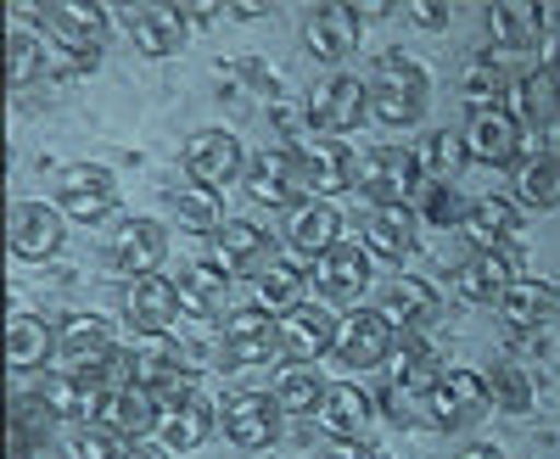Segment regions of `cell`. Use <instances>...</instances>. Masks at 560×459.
Segmentation results:
<instances>
[{"label":"cell","instance_id":"obj_1","mask_svg":"<svg viewBox=\"0 0 560 459\" xmlns=\"http://www.w3.org/2000/svg\"><path fill=\"white\" fill-rule=\"evenodd\" d=\"M57 358H62V376L73 381H118L124 348L102 314H68L57 331Z\"/></svg>","mask_w":560,"mask_h":459},{"label":"cell","instance_id":"obj_2","mask_svg":"<svg viewBox=\"0 0 560 459\" xmlns=\"http://www.w3.org/2000/svg\"><path fill=\"white\" fill-rule=\"evenodd\" d=\"M427 102H432L427 68H420L415 57H404V51L382 57L376 79H370V113H376L382 123H393V129H409V123H420Z\"/></svg>","mask_w":560,"mask_h":459},{"label":"cell","instance_id":"obj_3","mask_svg":"<svg viewBox=\"0 0 560 459\" xmlns=\"http://www.w3.org/2000/svg\"><path fill=\"white\" fill-rule=\"evenodd\" d=\"M247 191H253V202H264V208H303V202H314V191H308V174H303V152H292V146H264V152H253L247 157Z\"/></svg>","mask_w":560,"mask_h":459},{"label":"cell","instance_id":"obj_4","mask_svg":"<svg viewBox=\"0 0 560 459\" xmlns=\"http://www.w3.org/2000/svg\"><path fill=\"white\" fill-rule=\"evenodd\" d=\"M308 123L325 134V141H337V134L359 129L370 118V84H359L353 73H331V79H319L308 90V102H303Z\"/></svg>","mask_w":560,"mask_h":459},{"label":"cell","instance_id":"obj_5","mask_svg":"<svg viewBox=\"0 0 560 459\" xmlns=\"http://www.w3.org/2000/svg\"><path fill=\"white\" fill-rule=\"evenodd\" d=\"M219 426H224V437L236 443V448L258 454V448H275L280 443L287 409L275 403V392H230L219 403Z\"/></svg>","mask_w":560,"mask_h":459},{"label":"cell","instance_id":"obj_6","mask_svg":"<svg viewBox=\"0 0 560 459\" xmlns=\"http://www.w3.org/2000/svg\"><path fill=\"white\" fill-rule=\"evenodd\" d=\"M398 348V331L387 326L382 308H348L337 319V358L348 364V370H376V364H387Z\"/></svg>","mask_w":560,"mask_h":459},{"label":"cell","instance_id":"obj_7","mask_svg":"<svg viewBox=\"0 0 560 459\" xmlns=\"http://www.w3.org/2000/svg\"><path fill=\"white\" fill-rule=\"evenodd\" d=\"M96 426L118 432V437H147L163 426V398L152 387H135V381H102V409H96Z\"/></svg>","mask_w":560,"mask_h":459},{"label":"cell","instance_id":"obj_8","mask_svg":"<svg viewBox=\"0 0 560 459\" xmlns=\"http://www.w3.org/2000/svg\"><path fill=\"white\" fill-rule=\"evenodd\" d=\"M45 34H51L68 57L79 62H96L102 57V39H107V12L90 7V0H57V7H39Z\"/></svg>","mask_w":560,"mask_h":459},{"label":"cell","instance_id":"obj_9","mask_svg":"<svg viewBox=\"0 0 560 459\" xmlns=\"http://www.w3.org/2000/svg\"><path fill=\"white\" fill-rule=\"evenodd\" d=\"M118 174L113 168H102V163H73L68 174H62V191H57V208L68 213V219H79V224H102L113 208H118Z\"/></svg>","mask_w":560,"mask_h":459},{"label":"cell","instance_id":"obj_10","mask_svg":"<svg viewBox=\"0 0 560 459\" xmlns=\"http://www.w3.org/2000/svg\"><path fill=\"white\" fill-rule=\"evenodd\" d=\"M242 168H247V157H242V141L230 129H197L191 141H185V179L202 191L230 186Z\"/></svg>","mask_w":560,"mask_h":459},{"label":"cell","instance_id":"obj_11","mask_svg":"<svg viewBox=\"0 0 560 459\" xmlns=\"http://www.w3.org/2000/svg\"><path fill=\"white\" fill-rule=\"evenodd\" d=\"M488 403H493L488 398V376H477V370H443L438 387L427 392V421L438 432H454L465 421H477Z\"/></svg>","mask_w":560,"mask_h":459},{"label":"cell","instance_id":"obj_12","mask_svg":"<svg viewBox=\"0 0 560 459\" xmlns=\"http://www.w3.org/2000/svg\"><path fill=\"white\" fill-rule=\"evenodd\" d=\"M7 247H12V258H23V263L57 258V247H62V208L12 202V213H7Z\"/></svg>","mask_w":560,"mask_h":459},{"label":"cell","instance_id":"obj_13","mask_svg":"<svg viewBox=\"0 0 560 459\" xmlns=\"http://www.w3.org/2000/svg\"><path fill=\"white\" fill-rule=\"evenodd\" d=\"M224 358L236 370H258V364L280 358V319L264 308H236L224 319Z\"/></svg>","mask_w":560,"mask_h":459},{"label":"cell","instance_id":"obj_14","mask_svg":"<svg viewBox=\"0 0 560 459\" xmlns=\"http://www.w3.org/2000/svg\"><path fill=\"white\" fill-rule=\"evenodd\" d=\"M331 247H342V208L337 202L314 197V202L287 213V258H314L319 263Z\"/></svg>","mask_w":560,"mask_h":459},{"label":"cell","instance_id":"obj_15","mask_svg":"<svg viewBox=\"0 0 560 459\" xmlns=\"http://www.w3.org/2000/svg\"><path fill=\"white\" fill-rule=\"evenodd\" d=\"M465 146H471V157L488 163V168L516 163V152H522V118H516V107H504V102L477 107L471 129H465Z\"/></svg>","mask_w":560,"mask_h":459},{"label":"cell","instance_id":"obj_16","mask_svg":"<svg viewBox=\"0 0 560 459\" xmlns=\"http://www.w3.org/2000/svg\"><path fill=\"white\" fill-rule=\"evenodd\" d=\"M420 157L415 152H376V157H364L359 163V179L353 186L370 197V208H382V202H409V191H420Z\"/></svg>","mask_w":560,"mask_h":459},{"label":"cell","instance_id":"obj_17","mask_svg":"<svg viewBox=\"0 0 560 459\" xmlns=\"http://www.w3.org/2000/svg\"><path fill=\"white\" fill-rule=\"evenodd\" d=\"M331 348H337L331 308L298 303L292 314H280V358H287V364H314L319 353H331Z\"/></svg>","mask_w":560,"mask_h":459},{"label":"cell","instance_id":"obj_18","mask_svg":"<svg viewBox=\"0 0 560 459\" xmlns=\"http://www.w3.org/2000/svg\"><path fill=\"white\" fill-rule=\"evenodd\" d=\"M314 292L331 303V308H348V303H359V292L370 286V252L364 247H353V242H342V247H331L319 263H314Z\"/></svg>","mask_w":560,"mask_h":459},{"label":"cell","instance_id":"obj_19","mask_svg":"<svg viewBox=\"0 0 560 459\" xmlns=\"http://www.w3.org/2000/svg\"><path fill=\"white\" fill-rule=\"evenodd\" d=\"M191 364H185V353H179V342L168 337V331H140V342L124 353V370H118V381H135V387H163V381H174V376H185Z\"/></svg>","mask_w":560,"mask_h":459},{"label":"cell","instance_id":"obj_20","mask_svg":"<svg viewBox=\"0 0 560 459\" xmlns=\"http://www.w3.org/2000/svg\"><path fill=\"white\" fill-rule=\"evenodd\" d=\"M163 258H168V229L158 219H124L118 224L113 269H124L129 281H140V274H163Z\"/></svg>","mask_w":560,"mask_h":459},{"label":"cell","instance_id":"obj_21","mask_svg":"<svg viewBox=\"0 0 560 459\" xmlns=\"http://www.w3.org/2000/svg\"><path fill=\"white\" fill-rule=\"evenodd\" d=\"M415 247H420V213H415V202L364 208V252H376V258H409Z\"/></svg>","mask_w":560,"mask_h":459},{"label":"cell","instance_id":"obj_22","mask_svg":"<svg viewBox=\"0 0 560 459\" xmlns=\"http://www.w3.org/2000/svg\"><path fill=\"white\" fill-rule=\"evenodd\" d=\"M269 263V229L253 219H224L213 229V269L219 274H258Z\"/></svg>","mask_w":560,"mask_h":459},{"label":"cell","instance_id":"obj_23","mask_svg":"<svg viewBox=\"0 0 560 459\" xmlns=\"http://www.w3.org/2000/svg\"><path fill=\"white\" fill-rule=\"evenodd\" d=\"M303 45L319 62H342L359 45V7H314L303 23Z\"/></svg>","mask_w":560,"mask_h":459},{"label":"cell","instance_id":"obj_24","mask_svg":"<svg viewBox=\"0 0 560 459\" xmlns=\"http://www.w3.org/2000/svg\"><path fill=\"white\" fill-rule=\"evenodd\" d=\"M124 308H129V326H140V331H168L185 303H179V286L168 281V274H140V281H129Z\"/></svg>","mask_w":560,"mask_h":459},{"label":"cell","instance_id":"obj_25","mask_svg":"<svg viewBox=\"0 0 560 459\" xmlns=\"http://www.w3.org/2000/svg\"><path fill=\"white\" fill-rule=\"evenodd\" d=\"M191 23H185V7H135L129 12V39L140 45V57H174Z\"/></svg>","mask_w":560,"mask_h":459},{"label":"cell","instance_id":"obj_26","mask_svg":"<svg viewBox=\"0 0 560 459\" xmlns=\"http://www.w3.org/2000/svg\"><path fill=\"white\" fill-rule=\"evenodd\" d=\"M298 152H303L308 191H314V197H325V202H331L337 191H348L353 179H359V163L348 157V146L325 141V134H314V141H308V146H298Z\"/></svg>","mask_w":560,"mask_h":459},{"label":"cell","instance_id":"obj_27","mask_svg":"<svg viewBox=\"0 0 560 459\" xmlns=\"http://www.w3.org/2000/svg\"><path fill=\"white\" fill-rule=\"evenodd\" d=\"M370 415H376V403H370L364 387L353 381H337V387H325V403H319V426L331 432L337 443H364V426Z\"/></svg>","mask_w":560,"mask_h":459},{"label":"cell","instance_id":"obj_28","mask_svg":"<svg viewBox=\"0 0 560 459\" xmlns=\"http://www.w3.org/2000/svg\"><path fill=\"white\" fill-rule=\"evenodd\" d=\"M303 286H308V274H303L298 258H269L253 274V308H264V314L280 319V314H292L303 303Z\"/></svg>","mask_w":560,"mask_h":459},{"label":"cell","instance_id":"obj_29","mask_svg":"<svg viewBox=\"0 0 560 459\" xmlns=\"http://www.w3.org/2000/svg\"><path fill=\"white\" fill-rule=\"evenodd\" d=\"M213 426H219V409L202 398V392H191V398H179V403H168L163 409V443L174 448V454H185V448H202L208 437H213Z\"/></svg>","mask_w":560,"mask_h":459},{"label":"cell","instance_id":"obj_30","mask_svg":"<svg viewBox=\"0 0 560 459\" xmlns=\"http://www.w3.org/2000/svg\"><path fill=\"white\" fill-rule=\"evenodd\" d=\"M516 281H522L516 258H510L504 247H493V252H477L471 263L459 269V297H465V303H499Z\"/></svg>","mask_w":560,"mask_h":459},{"label":"cell","instance_id":"obj_31","mask_svg":"<svg viewBox=\"0 0 560 459\" xmlns=\"http://www.w3.org/2000/svg\"><path fill=\"white\" fill-rule=\"evenodd\" d=\"M488 28L504 51H533L544 39V7L538 0H493L488 7Z\"/></svg>","mask_w":560,"mask_h":459},{"label":"cell","instance_id":"obj_32","mask_svg":"<svg viewBox=\"0 0 560 459\" xmlns=\"http://www.w3.org/2000/svg\"><path fill=\"white\" fill-rule=\"evenodd\" d=\"M516 229H522V208L510 202V197H477L471 208H465V236L477 242V252L504 247Z\"/></svg>","mask_w":560,"mask_h":459},{"label":"cell","instance_id":"obj_33","mask_svg":"<svg viewBox=\"0 0 560 459\" xmlns=\"http://www.w3.org/2000/svg\"><path fill=\"white\" fill-rule=\"evenodd\" d=\"M51 353H57L51 326H45L39 314H28V308H12V319H7V364L12 370H39Z\"/></svg>","mask_w":560,"mask_h":459},{"label":"cell","instance_id":"obj_34","mask_svg":"<svg viewBox=\"0 0 560 459\" xmlns=\"http://www.w3.org/2000/svg\"><path fill=\"white\" fill-rule=\"evenodd\" d=\"M516 118H522V129H538V134H549V129L560 123V73H555L549 62L522 79V90H516Z\"/></svg>","mask_w":560,"mask_h":459},{"label":"cell","instance_id":"obj_35","mask_svg":"<svg viewBox=\"0 0 560 459\" xmlns=\"http://www.w3.org/2000/svg\"><path fill=\"white\" fill-rule=\"evenodd\" d=\"M382 314H387V326H393V331L420 337V331H427L432 319H438V292H432L427 281H398V286L387 292Z\"/></svg>","mask_w":560,"mask_h":459},{"label":"cell","instance_id":"obj_36","mask_svg":"<svg viewBox=\"0 0 560 459\" xmlns=\"http://www.w3.org/2000/svg\"><path fill=\"white\" fill-rule=\"evenodd\" d=\"M499 314H504V326H516V331H538L555 319V286L549 281H516L499 297Z\"/></svg>","mask_w":560,"mask_h":459},{"label":"cell","instance_id":"obj_37","mask_svg":"<svg viewBox=\"0 0 560 459\" xmlns=\"http://www.w3.org/2000/svg\"><path fill=\"white\" fill-rule=\"evenodd\" d=\"M516 208H560V157L533 152L516 168Z\"/></svg>","mask_w":560,"mask_h":459},{"label":"cell","instance_id":"obj_38","mask_svg":"<svg viewBox=\"0 0 560 459\" xmlns=\"http://www.w3.org/2000/svg\"><path fill=\"white\" fill-rule=\"evenodd\" d=\"M275 403L287 409V415H319V403H325L319 370H308V364H287L280 381H275Z\"/></svg>","mask_w":560,"mask_h":459},{"label":"cell","instance_id":"obj_39","mask_svg":"<svg viewBox=\"0 0 560 459\" xmlns=\"http://www.w3.org/2000/svg\"><path fill=\"white\" fill-rule=\"evenodd\" d=\"M420 157V174H432V179H454L465 163H471V146H465V129H438L427 146L415 152Z\"/></svg>","mask_w":560,"mask_h":459},{"label":"cell","instance_id":"obj_40","mask_svg":"<svg viewBox=\"0 0 560 459\" xmlns=\"http://www.w3.org/2000/svg\"><path fill=\"white\" fill-rule=\"evenodd\" d=\"M174 286H179V303L202 319V314H213L219 297H224V274H219L213 263H185V269L174 274Z\"/></svg>","mask_w":560,"mask_h":459},{"label":"cell","instance_id":"obj_41","mask_svg":"<svg viewBox=\"0 0 560 459\" xmlns=\"http://www.w3.org/2000/svg\"><path fill=\"white\" fill-rule=\"evenodd\" d=\"M174 219L191 229V236H213V229L224 224V208H219V191H202V186H191V191H174Z\"/></svg>","mask_w":560,"mask_h":459},{"label":"cell","instance_id":"obj_42","mask_svg":"<svg viewBox=\"0 0 560 459\" xmlns=\"http://www.w3.org/2000/svg\"><path fill=\"white\" fill-rule=\"evenodd\" d=\"M387 364H393V381H398V387H409V392H432V387H438V376H443V370H438V358H432L427 348H420V342L393 348V358H387Z\"/></svg>","mask_w":560,"mask_h":459},{"label":"cell","instance_id":"obj_43","mask_svg":"<svg viewBox=\"0 0 560 459\" xmlns=\"http://www.w3.org/2000/svg\"><path fill=\"white\" fill-rule=\"evenodd\" d=\"M488 398H493V409H504V415H527V409H533V381H527V370H516V364H499V370H488Z\"/></svg>","mask_w":560,"mask_h":459},{"label":"cell","instance_id":"obj_44","mask_svg":"<svg viewBox=\"0 0 560 459\" xmlns=\"http://www.w3.org/2000/svg\"><path fill=\"white\" fill-rule=\"evenodd\" d=\"M34 73H39V45H34V34L12 28V34H7V84L23 90Z\"/></svg>","mask_w":560,"mask_h":459},{"label":"cell","instance_id":"obj_45","mask_svg":"<svg viewBox=\"0 0 560 459\" xmlns=\"http://www.w3.org/2000/svg\"><path fill=\"white\" fill-rule=\"evenodd\" d=\"M129 454H135V443L118 437V432H107V426L84 432V437L73 443V459H129Z\"/></svg>","mask_w":560,"mask_h":459},{"label":"cell","instance_id":"obj_46","mask_svg":"<svg viewBox=\"0 0 560 459\" xmlns=\"http://www.w3.org/2000/svg\"><path fill=\"white\" fill-rule=\"evenodd\" d=\"M382 415L398 421V426H415V421H427V392H409V387H387L382 392Z\"/></svg>","mask_w":560,"mask_h":459},{"label":"cell","instance_id":"obj_47","mask_svg":"<svg viewBox=\"0 0 560 459\" xmlns=\"http://www.w3.org/2000/svg\"><path fill=\"white\" fill-rule=\"evenodd\" d=\"M499 79H504V73H499V57H482L477 68H465V96H471L477 107L504 102V96H499Z\"/></svg>","mask_w":560,"mask_h":459},{"label":"cell","instance_id":"obj_48","mask_svg":"<svg viewBox=\"0 0 560 459\" xmlns=\"http://www.w3.org/2000/svg\"><path fill=\"white\" fill-rule=\"evenodd\" d=\"M409 17H415L420 28H443V23H448V7H443V0H415Z\"/></svg>","mask_w":560,"mask_h":459},{"label":"cell","instance_id":"obj_49","mask_svg":"<svg viewBox=\"0 0 560 459\" xmlns=\"http://www.w3.org/2000/svg\"><path fill=\"white\" fill-rule=\"evenodd\" d=\"M319 459H387V454H376V448H364V443H337V437H331V448H325Z\"/></svg>","mask_w":560,"mask_h":459},{"label":"cell","instance_id":"obj_50","mask_svg":"<svg viewBox=\"0 0 560 459\" xmlns=\"http://www.w3.org/2000/svg\"><path fill=\"white\" fill-rule=\"evenodd\" d=\"M454 459H504V454H499L493 443H471V448H459Z\"/></svg>","mask_w":560,"mask_h":459},{"label":"cell","instance_id":"obj_51","mask_svg":"<svg viewBox=\"0 0 560 459\" xmlns=\"http://www.w3.org/2000/svg\"><path fill=\"white\" fill-rule=\"evenodd\" d=\"M544 141H549V157H560V123H555V129L544 134Z\"/></svg>","mask_w":560,"mask_h":459},{"label":"cell","instance_id":"obj_52","mask_svg":"<svg viewBox=\"0 0 560 459\" xmlns=\"http://www.w3.org/2000/svg\"><path fill=\"white\" fill-rule=\"evenodd\" d=\"M129 459H168V454H152V448H135Z\"/></svg>","mask_w":560,"mask_h":459},{"label":"cell","instance_id":"obj_53","mask_svg":"<svg viewBox=\"0 0 560 459\" xmlns=\"http://www.w3.org/2000/svg\"><path fill=\"white\" fill-rule=\"evenodd\" d=\"M549 68H555V73H560V39H555V57H549Z\"/></svg>","mask_w":560,"mask_h":459},{"label":"cell","instance_id":"obj_54","mask_svg":"<svg viewBox=\"0 0 560 459\" xmlns=\"http://www.w3.org/2000/svg\"><path fill=\"white\" fill-rule=\"evenodd\" d=\"M555 319H560V286H555Z\"/></svg>","mask_w":560,"mask_h":459}]
</instances>
